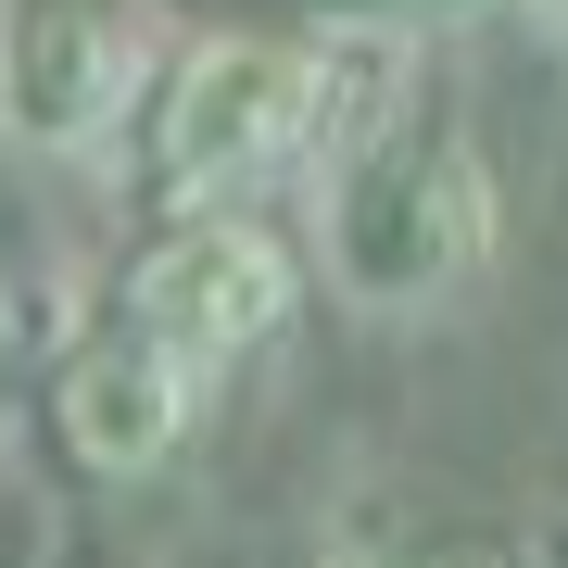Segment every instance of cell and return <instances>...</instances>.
<instances>
[{"instance_id": "6da1fadb", "label": "cell", "mask_w": 568, "mask_h": 568, "mask_svg": "<svg viewBox=\"0 0 568 568\" xmlns=\"http://www.w3.org/2000/svg\"><path fill=\"white\" fill-rule=\"evenodd\" d=\"M354 63L328 51H265V39H203L178 63H152L140 114H126V190L152 215H215L278 190L291 164H328L379 102H342Z\"/></svg>"}, {"instance_id": "7a4b0ae2", "label": "cell", "mask_w": 568, "mask_h": 568, "mask_svg": "<svg viewBox=\"0 0 568 568\" xmlns=\"http://www.w3.org/2000/svg\"><path fill=\"white\" fill-rule=\"evenodd\" d=\"M506 241V203H493V152L443 114H366L316 178V253L354 304L379 316H429L455 304L467 278Z\"/></svg>"}, {"instance_id": "3957f363", "label": "cell", "mask_w": 568, "mask_h": 568, "mask_svg": "<svg viewBox=\"0 0 568 568\" xmlns=\"http://www.w3.org/2000/svg\"><path fill=\"white\" fill-rule=\"evenodd\" d=\"M114 316H140L178 366L227 379L241 354H265V342L291 328V241H278L253 203L164 215V241L114 278Z\"/></svg>"}, {"instance_id": "277c9868", "label": "cell", "mask_w": 568, "mask_h": 568, "mask_svg": "<svg viewBox=\"0 0 568 568\" xmlns=\"http://www.w3.org/2000/svg\"><path fill=\"white\" fill-rule=\"evenodd\" d=\"M140 0H0V140L26 152H114L152 89Z\"/></svg>"}, {"instance_id": "5b68a950", "label": "cell", "mask_w": 568, "mask_h": 568, "mask_svg": "<svg viewBox=\"0 0 568 568\" xmlns=\"http://www.w3.org/2000/svg\"><path fill=\"white\" fill-rule=\"evenodd\" d=\"M203 366H178L152 342L140 316H89L77 342H63V379H51V417H63V443H77L102 480H140V467H164L190 443V417H203Z\"/></svg>"}, {"instance_id": "8992f818", "label": "cell", "mask_w": 568, "mask_h": 568, "mask_svg": "<svg viewBox=\"0 0 568 568\" xmlns=\"http://www.w3.org/2000/svg\"><path fill=\"white\" fill-rule=\"evenodd\" d=\"M342 568H530L518 544H379V556H342Z\"/></svg>"}, {"instance_id": "52a82bcc", "label": "cell", "mask_w": 568, "mask_h": 568, "mask_svg": "<svg viewBox=\"0 0 568 568\" xmlns=\"http://www.w3.org/2000/svg\"><path fill=\"white\" fill-rule=\"evenodd\" d=\"M0 354H13V291H0Z\"/></svg>"}, {"instance_id": "ba28073f", "label": "cell", "mask_w": 568, "mask_h": 568, "mask_svg": "<svg viewBox=\"0 0 568 568\" xmlns=\"http://www.w3.org/2000/svg\"><path fill=\"white\" fill-rule=\"evenodd\" d=\"M544 26H556V39H568V0H544Z\"/></svg>"}]
</instances>
